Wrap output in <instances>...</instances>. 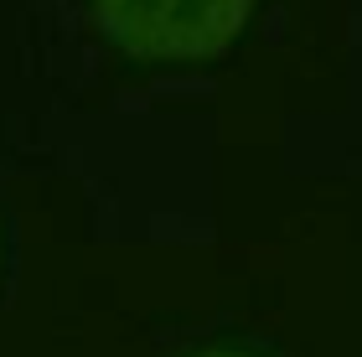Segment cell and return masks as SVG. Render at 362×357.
Instances as JSON below:
<instances>
[{"label":"cell","instance_id":"obj_2","mask_svg":"<svg viewBox=\"0 0 362 357\" xmlns=\"http://www.w3.org/2000/svg\"><path fill=\"white\" fill-rule=\"evenodd\" d=\"M197 357H254V352H228V347H212V352H197Z\"/></svg>","mask_w":362,"mask_h":357},{"label":"cell","instance_id":"obj_1","mask_svg":"<svg viewBox=\"0 0 362 357\" xmlns=\"http://www.w3.org/2000/svg\"><path fill=\"white\" fill-rule=\"evenodd\" d=\"M98 31L129 57L192 62L218 57L249 26L254 0H88Z\"/></svg>","mask_w":362,"mask_h":357}]
</instances>
